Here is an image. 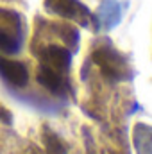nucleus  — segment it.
<instances>
[{
  "label": "nucleus",
  "mask_w": 152,
  "mask_h": 154,
  "mask_svg": "<svg viewBox=\"0 0 152 154\" xmlns=\"http://www.w3.org/2000/svg\"><path fill=\"white\" fill-rule=\"evenodd\" d=\"M43 56L48 66H52L54 70H61V72L68 70L70 61H72V54L65 47H59V45H48Z\"/></svg>",
  "instance_id": "20e7f679"
},
{
  "label": "nucleus",
  "mask_w": 152,
  "mask_h": 154,
  "mask_svg": "<svg viewBox=\"0 0 152 154\" xmlns=\"http://www.w3.org/2000/svg\"><path fill=\"white\" fill-rule=\"evenodd\" d=\"M0 118H5V122H7V124H11V115H9L5 109H0Z\"/></svg>",
  "instance_id": "0eeeda50"
},
{
  "label": "nucleus",
  "mask_w": 152,
  "mask_h": 154,
  "mask_svg": "<svg viewBox=\"0 0 152 154\" xmlns=\"http://www.w3.org/2000/svg\"><path fill=\"white\" fill-rule=\"evenodd\" d=\"M38 81L41 86H45L52 93H59L63 90V81L57 70H54L48 65H41L38 70Z\"/></svg>",
  "instance_id": "39448f33"
},
{
  "label": "nucleus",
  "mask_w": 152,
  "mask_h": 154,
  "mask_svg": "<svg viewBox=\"0 0 152 154\" xmlns=\"http://www.w3.org/2000/svg\"><path fill=\"white\" fill-rule=\"evenodd\" d=\"M45 4L56 14H61L70 20H84L86 7L79 0H47Z\"/></svg>",
  "instance_id": "7ed1b4c3"
},
{
  "label": "nucleus",
  "mask_w": 152,
  "mask_h": 154,
  "mask_svg": "<svg viewBox=\"0 0 152 154\" xmlns=\"http://www.w3.org/2000/svg\"><path fill=\"white\" fill-rule=\"evenodd\" d=\"M0 75L14 88H23L29 82V70L23 63L0 56Z\"/></svg>",
  "instance_id": "f03ea898"
},
{
  "label": "nucleus",
  "mask_w": 152,
  "mask_h": 154,
  "mask_svg": "<svg viewBox=\"0 0 152 154\" xmlns=\"http://www.w3.org/2000/svg\"><path fill=\"white\" fill-rule=\"evenodd\" d=\"M45 143H47L48 154H66V147L63 145V142L56 134H47L45 136Z\"/></svg>",
  "instance_id": "423d86ee"
},
{
  "label": "nucleus",
  "mask_w": 152,
  "mask_h": 154,
  "mask_svg": "<svg viewBox=\"0 0 152 154\" xmlns=\"http://www.w3.org/2000/svg\"><path fill=\"white\" fill-rule=\"evenodd\" d=\"M22 25L16 13L0 9V50L13 54L20 50Z\"/></svg>",
  "instance_id": "f257e3e1"
}]
</instances>
